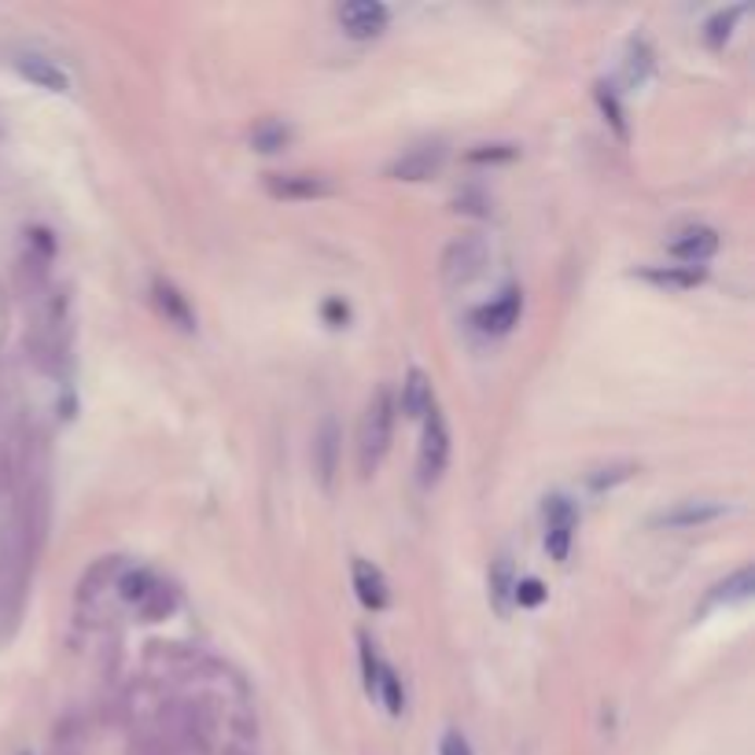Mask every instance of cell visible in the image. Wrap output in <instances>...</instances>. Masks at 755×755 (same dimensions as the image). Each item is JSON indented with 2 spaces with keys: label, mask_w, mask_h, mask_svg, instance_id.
I'll return each mask as SVG.
<instances>
[{
  "label": "cell",
  "mask_w": 755,
  "mask_h": 755,
  "mask_svg": "<svg viewBox=\"0 0 755 755\" xmlns=\"http://www.w3.org/2000/svg\"><path fill=\"white\" fill-rule=\"evenodd\" d=\"M394 391L391 387H376V394L365 405L362 416V431H357V461H362V472L373 476L380 468V461L391 450V431H394Z\"/></svg>",
  "instance_id": "6da1fadb"
},
{
  "label": "cell",
  "mask_w": 755,
  "mask_h": 755,
  "mask_svg": "<svg viewBox=\"0 0 755 755\" xmlns=\"http://www.w3.org/2000/svg\"><path fill=\"white\" fill-rule=\"evenodd\" d=\"M487 255H490L487 240L476 236V232L458 236L447 247V255H442V277H447V284L461 288V284H468V280H476L483 273V266H487Z\"/></svg>",
  "instance_id": "7a4b0ae2"
},
{
  "label": "cell",
  "mask_w": 755,
  "mask_h": 755,
  "mask_svg": "<svg viewBox=\"0 0 755 755\" xmlns=\"http://www.w3.org/2000/svg\"><path fill=\"white\" fill-rule=\"evenodd\" d=\"M447 461H450L447 416L431 405V413L424 416V442H421V483H424V487L439 483V476L447 472Z\"/></svg>",
  "instance_id": "3957f363"
},
{
  "label": "cell",
  "mask_w": 755,
  "mask_h": 755,
  "mask_svg": "<svg viewBox=\"0 0 755 755\" xmlns=\"http://www.w3.org/2000/svg\"><path fill=\"white\" fill-rule=\"evenodd\" d=\"M442 162H447V144L428 141V144H416V148L399 155V159L387 167V173L399 181H428L431 173L442 170Z\"/></svg>",
  "instance_id": "277c9868"
},
{
  "label": "cell",
  "mask_w": 755,
  "mask_h": 755,
  "mask_svg": "<svg viewBox=\"0 0 755 755\" xmlns=\"http://www.w3.org/2000/svg\"><path fill=\"white\" fill-rule=\"evenodd\" d=\"M575 509L568 498H549L546 501V549L553 560H568L571 541H575Z\"/></svg>",
  "instance_id": "5b68a950"
},
{
  "label": "cell",
  "mask_w": 755,
  "mask_h": 755,
  "mask_svg": "<svg viewBox=\"0 0 755 755\" xmlns=\"http://www.w3.org/2000/svg\"><path fill=\"white\" fill-rule=\"evenodd\" d=\"M387 19H391V12H387L380 0H351V4L340 8V26L351 37H376V34H383Z\"/></svg>",
  "instance_id": "8992f818"
},
{
  "label": "cell",
  "mask_w": 755,
  "mask_h": 755,
  "mask_svg": "<svg viewBox=\"0 0 755 755\" xmlns=\"http://www.w3.org/2000/svg\"><path fill=\"white\" fill-rule=\"evenodd\" d=\"M314 468H317L321 487L325 490L332 487L336 472H340V428H336L332 416H325L321 428H317V435H314Z\"/></svg>",
  "instance_id": "52a82bcc"
},
{
  "label": "cell",
  "mask_w": 755,
  "mask_h": 755,
  "mask_svg": "<svg viewBox=\"0 0 755 755\" xmlns=\"http://www.w3.org/2000/svg\"><path fill=\"white\" fill-rule=\"evenodd\" d=\"M266 188L277 199H317L332 192V185L317 173H266Z\"/></svg>",
  "instance_id": "ba28073f"
},
{
  "label": "cell",
  "mask_w": 755,
  "mask_h": 755,
  "mask_svg": "<svg viewBox=\"0 0 755 755\" xmlns=\"http://www.w3.org/2000/svg\"><path fill=\"white\" fill-rule=\"evenodd\" d=\"M719 516H726L722 501L693 498V501H682V506L660 512V516H656V524H663V527H701V524H711V520H719Z\"/></svg>",
  "instance_id": "9c48e42d"
},
{
  "label": "cell",
  "mask_w": 755,
  "mask_h": 755,
  "mask_svg": "<svg viewBox=\"0 0 755 755\" xmlns=\"http://www.w3.org/2000/svg\"><path fill=\"white\" fill-rule=\"evenodd\" d=\"M520 306H524V299H520L516 288H509V292H501V299H494L490 306H483L476 314V325L483 328V332H509L512 325L520 321Z\"/></svg>",
  "instance_id": "30bf717a"
},
{
  "label": "cell",
  "mask_w": 755,
  "mask_h": 755,
  "mask_svg": "<svg viewBox=\"0 0 755 755\" xmlns=\"http://www.w3.org/2000/svg\"><path fill=\"white\" fill-rule=\"evenodd\" d=\"M15 71L23 74L26 82L41 85V89H52V93H66V89H71V77H66L52 60H45V56H31V52L19 56Z\"/></svg>",
  "instance_id": "8fae6325"
},
{
  "label": "cell",
  "mask_w": 755,
  "mask_h": 755,
  "mask_svg": "<svg viewBox=\"0 0 755 755\" xmlns=\"http://www.w3.org/2000/svg\"><path fill=\"white\" fill-rule=\"evenodd\" d=\"M719 251V236H715V229H685L679 240L671 244V255L674 258H682V263H690V266H701V263H708V258Z\"/></svg>",
  "instance_id": "7c38bea8"
},
{
  "label": "cell",
  "mask_w": 755,
  "mask_h": 755,
  "mask_svg": "<svg viewBox=\"0 0 755 755\" xmlns=\"http://www.w3.org/2000/svg\"><path fill=\"white\" fill-rule=\"evenodd\" d=\"M354 589H357V601L373 608V612L387 608V579L369 560H354Z\"/></svg>",
  "instance_id": "4fadbf2b"
},
{
  "label": "cell",
  "mask_w": 755,
  "mask_h": 755,
  "mask_svg": "<svg viewBox=\"0 0 755 755\" xmlns=\"http://www.w3.org/2000/svg\"><path fill=\"white\" fill-rule=\"evenodd\" d=\"M431 405H435L431 402V380L421 369H413L402 383V413L413 416V421H421V416L431 413Z\"/></svg>",
  "instance_id": "5bb4252c"
},
{
  "label": "cell",
  "mask_w": 755,
  "mask_h": 755,
  "mask_svg": "<svg viewBox=\"0 0 755 755\" xmlns=\"http://www.w3.org/2000/svg\"><path fill=\"white\" fill-rule=\"evenodd\" d=\"M512 594H516V575H512V560L498 557L490 568V601L501 616L512 608Z\"/></svg>",
  "instance_id": "9a60e30c"
},
{
  "label": "cell",
  "mask_w": 755,
  "mask_h": 755,
  "mask_svg": "<svg viewBox=\"0 0 755 755\" xmlns=\"http://www.w3.org/2000/svg\"><path fill=\"white\" fill-rule=\"evenodd\" d=\"M155 303H159V309L170 317V321H178L181 328H192V309L185 303V295H181L173 284H167V280H155Z\"/></svg>",
  "instance_id": "2e32d148"
},
{
  "label": "cell",
  "mask_w": 755,
  "mask_h": 755,
  "mask_svg": "<svg viewBox=\"0 0 755 755\" xmlns=\"http://www.w3.org/2000/svg\"><path fill=\"white\" fill-rule=\"evenodd\" d=\"M292 141V125L288 122H280V119H266V122H258L255 130H251V144H255L258 151H280L284 144Z\"/></svg>",
  "instance_id": "e0dca14e"
},
{
  "label": "cell",
  "mask_w": 755,
  "mask_h": 755,
  "mask_svg": "<svg viewBox=\"0 0 755 755\" xmlns=\"http://www.w3.org/2000/svg\"><path fill=\"white\" fill-rule=\"evenodd\" d=\"M645 280L660 288H696L704 280V269L701 266H671V269H645L642 273Z\"/></svg>",
  "instance_id": "ac0fdd59"
},
{
  "label": "cell",
  "mask_w": 755,
  "mask_h": 755,
  "mask_svg": "<svg viewBox=\"0 0 755 755\" xmlns=\"http://www.w3.org/2000/svg\"><path fill=\"white\" fill-rule=\"evenodd\" d=\"M752 586H755V575H752V568H741L738 575H730L726 579L722 586H715V594H711V605H733V601H744V597L752 594Z\"/></svg>",
  "instance_id": "d6986e66"
},
{
  "label": "cell",
  "mask_w": 755,
  "mask_h": 755,
  "mask_svg": "<svg viewBox=\"0 0 755 755\" xmlns=\"http://www.w3.org/2000/svg\"><path fill=\"white\" fill-rule=\"evenodd\" d=\"M376 696H383V704H387V711H391V715H402V708H405L402 679L391 671V667H380V682H376Z\"/></svg>",
  "instance_id": "ffe728a7"
},
{
  "label": "cell",
  "mask_w": 755,
  "mask_h": 755,
  "mask_svg": "<svg viewBox=\"0 0 755 755\" xmlns=\"http://www.w3.org/2000/svg\"><path fill=\"white\" fill-rule=\"evenodd\" d=\"M512 601L524 605V608H535L546 601V586L538 583V579H516V594H512Z\"/></svg>",
  "instance_id": "44dd1931"
},
{
  "label": "cell",
  "mask_w": 755,
  "mask_h": 755,
  "mask_svg": "<svg viewBox=\"0 0 755 755\" xmlns=\"http://www.w3.org/2000/svg\"><path fill=\"white\" fill-rule=\"evenodd\" d=\"M744 12V8H730V12H719L708 23V45H722L726 37H730V26L738 23V15Z\"/></svg>",
  "instance_id": "7402d4cb"
},
{
  "label": "cell",
  "mask_w": 755,
  "mask_h": 755,
  "mask_svg": "<svg viewBox=\"0 0 755 755\" xmlns=\"http://www.w3.org/2000/svg\"><path fill=\"white\" fill-rule=\"evenodd\" d=\"M380 660H376V653H373V645H369V637H362V671H365V690L376 693V682H380Z\"/></svg>",
  "instance_id": "603a6c76"
},
{
  "label": "cell",
  "mask_w": 755,
  "mask_h": 755,
  "mask_svg": "<svg viewBox=\"0 0 755 755\" xmlns=\"http://www.w3.org/2000/svg\"><path fill=\"white\" fill-rule=\"evenodd\" d=\"M512 155H516V148H512V144H483V148L472 151L468 159L472 162H494V159H512Z\"/></svg>",
  "instance_id": "cb8c5ba5"
},
{
  "label": "cell",
  "mask_w": 755,
  "mask_h": 755,
  "mask_svg": "<svg viewBox=\"0 0 755 755\" xmlns=\"http://www.w3.org/2000/svg\"><path fill=\"white\" fill-rule=\"evenodd\" d=\"M631 472H634V464H619V468H601V476L589 479V487H594V490H605V487H612V483H619V479H631Z\"/></svg>",
  "instance_id": "d4e9b609"
},
{
  "label": "cell",
  "mask_w": 755,
  "mask_h": 755,
  "mask_svg": "<svg viewBox=\"0 0 755 755\" xmlns=\"http://www.w3.org/2000/svg\"><path fill=\"white\" fill-rule=\"evenodd\" d=\"M439 755H472V748H468V741H464L461 733H447L442 744H439Z\"/></svg>",
  "instance_id": "484cf974"
}]
</instances>
